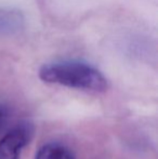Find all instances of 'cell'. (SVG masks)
I'll use <instances>...</instances> for the list:
<instances>
[{
	"instance_id": "1",
	"label": "cell",
	"mask_w": 158,
	"mask_h": 159,
	"mask_svg": "<svg viewBox=\"0 0 158 159\" xmlns=\"http://www.w3.org/2000/svg\"><path fill=\"white\" fill-rule=\"evenodd\" d=\"M39 78L47 84L92 92H104L108 87L107 80L99 69L79 62L46 64L39 69Z\"/></svg>"
},
{
	"instance_id": "2",
	"label": "cell",
	"mask_w": 158,
	"mask_h": 159,
	"mask_svg": "<svg viewBox=\"0 0 158 159\" xmlns=\"http://www.w3.org/2000/svg\"><path fill=\"white\" fill-rule=\"evenodd\" d=\"M32 135L33 129L29 125H19L13 128L0 140V159H19Z\"/></svg>"
},
{
	"instance_id": "3",
	"label": "cell",
	"mask_w": 158,
	"mask_h": 159,
	"mask_svg": "<svg viewBox=\"0 0 158 159\" xmlns=\"http://www.w3.org/2000/svg\"><path fill=\"white\" fill-rule=\"evenodd\" d=\"M24 19L19 11L0 9V34H15L22 30Z\"/></svg>"
},
{
	"instance_id": "4",
	"label": "cell",
	"mask_w": 158,
	"mask_h": 159,
	"mask_svg": "<svg viewBox=\"0 0 158 159\" xmlns=\"http://www.w3.org/2000/svg\"><path fill=\"white\" fill-rule=\"evenodd\" d=\"M36 159H75L70 148L56 143H50L38 151Z\"/></svg>"
},
{
	"instance_id": "5",
	"label": "cell",
	"mask_w": 158,
	"mask_h": 159,
	"mask_svg": "<svg viewBox=\"0 0 158 159\" xmlns=\"http://www.w3.org/2000/svg\"><path fill=\"white\" fill-rule=\"evenodd\" d=\"M3 118H4V111H3V108L0 107V129H1L2 122H3Z\"/></svg>"
}]
</instances>
